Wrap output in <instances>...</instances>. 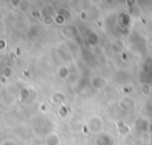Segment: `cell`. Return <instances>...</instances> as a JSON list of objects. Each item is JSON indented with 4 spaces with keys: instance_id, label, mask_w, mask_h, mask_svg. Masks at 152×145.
<instances>
[{
    "instance_id": "6da1fadb",
    "label": "cell",
    "mask_w": 152,
    "mask_h": 145,
    "mask_svg": "<svg viewBox=\"0 0 152 145\" xmlns=\"http://www.w3.org/2000/svg\"><path fill=\"white\" fill-rule=\"evenodd\" d=\"M87 126H88V128L91 133H97L99 134L103 130V120L99 115H93V116L89 118Z\"/></svg>"
},
{
    "instance_id": "7a4b0ae2",
    "label": "cell",
    "mask_w": 152,
    "mask_h": 145,
    "mask_svg": "<svg viewBox=\"0 0 152 145\" xmlns=\"http://www.w3.org/2000/svg\"><path fill=\"white\" fill-rule=\"evenodd\" d=\"M90 83H91L93 88L100 90V89H102L103 87H106V84H107V80L103 78V77H101V76H95V77L91 78Z\"/></svg>"
},
{
    "instance_id": "3957f363",
    "label": "cell",
    "mask_w": 152,
    "mask_h": 145,
    "mask_svg": "<svg viewBox=\"0 0 152 145\" xmlns=\"http://www.w3.org/2000/svg\"><path fill=\"white\" fill-rule=\"evenodd\" d=\"M45 143L46 145H61V137L57 132H51L48 134Z\"/></svg>"
},
{
    "instance_id": "277c9868",
    "label": "cell",
    "mask_w": 152,
    "mask_h": 145,
    "mask_svg": "<svg viewBox=\"0 0 152 145\" xmlns=\"http://www.w3.org/2000/svg\"><path fill=\"white\" fill-rule=\"evenodd\" d=\"M97 144L99 145H113V139L108 134H100L97 137Z\"/></svg>"
},
{
    "instance_id": "5b68a950",
    "label": "cell",
    "mask_w": 152,
    "mask_h": 145,
    "mask_svg": "<svg viewBox=\"0 0 152 145\" xmlns=\"http://www.w3.org/2000/svg\"><path fill=\"white\" fill-rule=\"evenodd\" d=\"M120 107L124 108V109H126V111H128V109H131V108L134 107V101L132 99H129V97H124L120 101Z\"/></svg>"
},
{
    "instance_id": "8992f818",
    "label": "cell",
    "mask_w": 152,
    "mask_h": 145,
    "mask_svg": "<svg viewBox=\"0 0 152 145\" xmlns=\"http://www.w3.org/2000/svg\"><path fill=\"white\" fill-rule=\"evenodd\" d=\"M52 100H53V102H63L65 100V96L62 93H56V94H53Z\"/></svg>"
},
{
    "instance_id": "52a82bcc",
    "label": "cell",
    "mask_w": 152,
    "mask_h": 145,
    "mask_svg": "<svg viewBox=\"0 0 152 145\" xmlns=\"http://www.w3.org/2000/svg\"><path fill=\"white\" fill-rule=\"evenodd\" d=\"M140 92H141L142 95H148V93H150V86L146 84V83H144L141 86V88H140Z\"/></svg>"
},
{
    "instance_id": "ba28073f",
    "label": "cell",
    "mask_w": 152,
    "mask_h": 145,
    "mask_svg": "<svg viewBox=\"0 0 152 145\" xmlns=\"http://www.w3.org/2000/svg\"><path fill=\"white\" fill-rule=\"evenodd\" d=\"M68 70V68L66 67H62L61 69H59V71H58V75H59V77H62V78H65L68 75L66 74H64V71H66Z\"/></svg>"
},
{
    "instance_id": "9c48e42d",
    "label": "cell",
    "mask_w": 152,
    "mask_h": 145,
    "mask_svg": "<svg viewBox=\"0 0 152 145\" xmlns=\"http://www.w3.org/2000/svg\"><path fill=\"white\" fill-rule=\"evenodd\" d=\"M1 145H18V143L15 140H13V139H6V140L2 141Z\"/></svg>"
},
{
    "instance_id": "30bf717a",
    "label": "cell",
    "mask_w": 152,
    "mask_h": 145,
    "mask_svg": "<svg viewBox=\"0 0 152 145\" xmlns=\"http://www.w3.org/2000/svg\"><path fill=\"white\" fill-rule=\"evenodd\" d=\"M44 23H45V25H51V24L53 23V19H52L51 17H49V18L45 17V18H44Z\"/></svg>"
}]
</instances>
